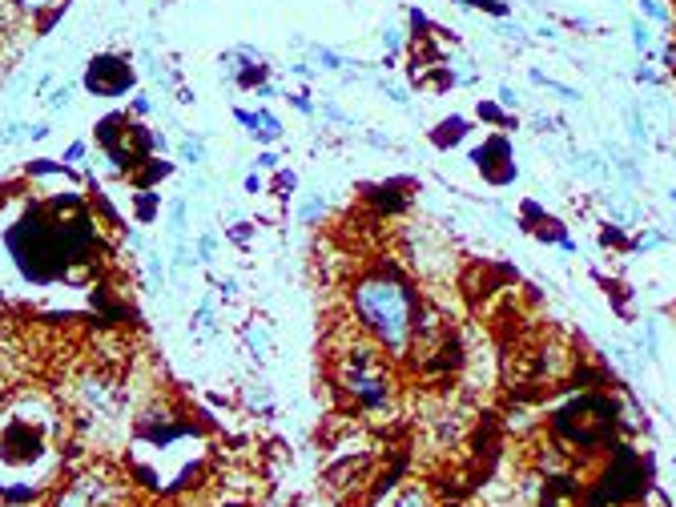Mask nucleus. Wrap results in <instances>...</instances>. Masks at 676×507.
<instances>
[{
    "label": "nucleus",
    "instance_id": "obj_1",
    "mask_svg": "<svg viewBox=\"0 0 676 507\" xmlns=\"http://www.w3.org/2000/svg\"><path fill=\"white\" fill-rule=\"evenodd\" d=\"M32 394L0 410V499L32 503L45 491V479L56 467V407L45 402L40 415H29Z\"/></svg>",
    "mask_w": 676,
    "mask_h": 507
},
{
    "label": "nucleus",
    "instance_id": "obj_2",
    "mask_svg": "<svg viewBox=\"0 0 676 507\" xmlns=\"http://www.w3.org/2000/svg\"><path fill=\"white\" fill-rule=\"evenodd\" d=\"M418 290L394 270L391 262L383 270H370L354 278L351 286V314L354 330L367 334L386 359H410V338L418 322Z\"/></svg>",
    "mask_w": 676,
    "mask_h": 507
},
{
    "label": "nucleus",
    "instance_id": "obj_3",
    "mask_svg": "<svg viewBox=\"0 0 676 507\" xmlns=\"http://www.w3.org/2000/svg\"><path fill=\"white\" fill-rule=\"evenodd\" d=\"M330 383L342 394V402L359 415H378L394 399V367L367 334H354L338 351H330Z\"/></svg>",
    "mask_w": 676,
    "mask_h": 507
},
{
    "label": "nucleus",
    "instance_id": "obj_4",
    "mask_svg": "<svg viewBox=\"0 0 676 507\" xmlns=\"http://www.w3.org/2000/svg\"><path fill=\"white\" fill-rule=\"evenodd\" d=\"M555 431L568 443L584 451L608 447L612 431H616V402L604 399V394H584V399H571L568 407L555 415Z\"/></svg>",
    "mask_w": 676,
    "mask_h": 507
},
{
    "label": "nucleus",
    "instance_id": "obj_5",
    "mask_svg": "<svg viewBox=\"0 0 676 507\" xmlns=\"http://www.w3.org/2000/svg\"><path fill=\"white\" fill-rule=\"evenodd\" d=\"M85 89L93 97H117L133 89V69L121 56H97L85 72Z\"/></svg>",
    "mask_w": 676,
    "mask_h": 507
},
{
    "label": "nucleus",
    "instance_id": "obj_6",
    "mask_svg": "<svg viewBox=\"0 0 676 507\" xmlns=\"http://www.w3.org/2000/svg\"><path fill=\"white\" fill-rule=\"evenodd\" d=\"M322 217H326V198H322V193H306V198L298 201V222H302V225H318Z\"/></svg>",
    "mask_w": 676,
    "mask_h": 507
},
{
    "label": "nucleus",
    "instance_id": "obj_7",
    "mask_svg": "<svg viewBox=\"0 0 676 507\" xmlns=\"http://www.w3.org/2000/svg\"><path fill=\"white\" fill-rule=\"evenodd\" d=\"M391 507H431V495H427V487H418V483H410V487H402L399 495H394Z\"/></svg>",
    "mask_w": 676,
    "mask_h": 507
},
{
    "label": "nucleus",
    "instance_id": "obj_8",
    "mask_svg": "<svg viewBox=\"0 0 676 507\" xmlns=\"http://www.w3.org/2000/svg\"><path fill=\"white\" fill-rule=\"evenodd\" d=\"M254 137H258V141H278V137H282V121L278 117H274V113H258V125H254Z\"/></svg>",
    "mask_w": 676,
    "mask_h": 507
},
{
    "label": "nucleus",
    "instance_id": "obj_9",
    "mask_svg": "<svg viewBox=\"0 0 676 507\" xmlns=\"http://www.w3.org/2000/svg\"><path fill=\"white\" fill-rule=\"evenodd\" d=\"M133 209H137V222H145V225H149V222H153V217H157V193H153V190L137 193Z\"/></svg>",
    "mask_w": 676,
    "mask_h": 507
},
{
    "label": "nucleus",
    "instance_id": "obj_10",
    "mask_svg": "<svg viewBox=\"0 0 676 507\" xmlns=\"http://www.w3.org/2000/svg\"><path fill=\"white\" fill-rule=\"evenodd\" d=\"M443 125H447V129H435V133H431L435 145H451V141H455V137L467 129V121H463V117H451V121H443Z\"/></svg>",
    "mask_w": 676,
    "mask_h": 507
},
{
    "label": "nucleus",
    "instance_id": "obj_11",
    "mask_svg": "<svg viewBox=\"0 0 676 507\" xmlns=\"http://www.w3.org/2000/svg\"><path fill=\"white\" fill-rule=\"evenodd\" d=\"M640 4V13L648 16V21H656V24H672V13L664 8V0H636Z\"/></svg>",
    "mask_w": 676,
    "mask_h": 507
},
{
    "label": "nucleus",
    "instance_id": "obj_12",
    "mask_svg": "<svg viewBox=\"0 0 676 507\" xmlns=\"http://www.w3.org/2000/svg\"><path fill=\"white\" fill-rule=\"evenodd\" d=\"M214 254H217V238L214 233H198V241H193V258H198V262H214Z\"/></svg>",
    "mask_w": 676,
    "mask_h": 507
},
{
    "label": "nucleus",
    "instance_id": "obj_13",
    "mask_svg": "<svg viewBox=\"0 0 676 507\" xmlns=\"http://www.w3.org/2000/svg\"><path fill=\"white\" fill-rule=\"evenodd\" d=\"M201 157H206V145H201V137H185V141H182V161H185V165H198Z\"/></svg>",
    "mask_w": 676,
    "mask_h": 507
},
{
    "label": "nucleus",
    "instance_id": "obj_14",
    "mask_svg": "<svg viewBox=\"0 0 676 507\" xmlns=\"http://www.w3.org/2000/svg\"><path fill=\"white\" fill-rule=\"evenodd\" d=\"M169 233L182 241V233H185V198H177L173 209H169Z\"/></svg>",
    "mask_w": 676,
    "mask_h": 507
},
{
    "label": "nucleus",
    "instance_id": "obj_15",
    "mask_svg": "<svg viewBox=\"0 0 676 507\" xmlns=\"http://www.w3.org/2000/svg\"><path fill=\"white\" fill-rule=\"evenodd\" d=\"M53 4H61V0H13V8L16 13H24V16H40V13H48Z\"/></svg>",
    "mask_w": 676,
    "mask_h": 507
},
{
    "label": "nucleus",
    "instance_id": "obj_16",
    "mask_svg": "<svg viewBox=\"0 0 676 507\" xmlns=\"http://www.w3.org/2000/svg\"><path fill=\"white\" fill-rule=\"evenodd\" d=\"M314 56H322V69H351V61H346V56L330 53V48H322V45H314Z\"/></svg>",
    "mask_w": 676,
    "mask_h": 507
},
{
    "label": "nucleus",
    "instance_id": "obj_17",
    "mask_svg": "<svg viewBox=\"0 0 676 507\" xmlns=\"http://www.w3.org/2000/svg\"><path fill=\"white\" fill-rule=\"evenodd\" d=\"M45 101H48V109H53V113L69 109V101H72V85H61L53 97H45Z\"/></svg>",
    "mask_w": 676,
    "mask_h": 507
},
{
    "label": "nucleus",
    "instance_id": "obj_18",
    "mask_svg": "<svg viewBox=\"0 0 676 507\" xmlns=\"http://www.w3.org/2000/svg\"><path fill=\"white\" fill-rule=\"evenodd\" d=\"M402 40H407V37H402V29H399V24H386V29H383V45L391 48V53H399V48H402Z\"/></svg>",
    "mask_w": 676,
    "mask_h": 507
},
{
    "label": "nucleus",
    "instance_id": "obj_19",
    "mask_svg": "<svg viewBox=\"0 0 676 507\" xmlns=\"http://www.w3.org/2000/svg\"><path fill=\"white\" fill-rule=\"evenodd\" d=\"M632 45L640 48V53L652 45V32H648V24H644V21H632Z\"/></svg>",
    "mask_w": 676,
    "mask_h": 507
},
{
    "label": "nucleus",
    "instance_id": "obj_20",
    "mask_svg": "<svg viewBox=\"0 0 676 507\" xmlns=\"http://www.w3.org/2000/svg\"><path fill=\"white\" fill-rule=\"evenodd\" d=\"M193 326H198V330H214V302H209V298L198 306V322H193Z\"/></svg>",
    "mask_w": 676,
    "mask_h": 507
},
{
    "label": "nucleus",
    "instance_id": "obj_21",
    "mask_svg": "<svg viewBox=\"0 0 676 507\" xmlns=\"http://www.w3.org/2000/svg\"><path fill=\"white\" fill-rule=\"evenodd\" d=\"M249 238H254V225H249V222H233V225H230V241H238V246H246Z\"/></svg>",
    "mask_w": 676,
    "mask_h": 507
},
{
    "label": "nucleus",
    "instance_id": "obj_22",
    "mask_svg": "<svg viewBox=\"0 0 676 507\" xmlns=\"http://www.w3.org/2000/svg\"><path fill=\"white\" fill-rule=\"evenodd\" d=\"M495 32H499V37H507V40H515V45H523V40H528V32H520V24H511V21L495 24Z\"/></svg>",
    "mask_w": 676,
    "mask_h": 507
},
{
    "label": "nucleus",
    "instance_id": "obj_23",
    "mask_svg": "<svg viewBox=\"0 0 676 507\" xmlns=\"http://www.w3.org/2000/svg\"><path fill=\"white\" fill-rule=\"evenodd\" d=\"M145 266H149V290H157L161 286V258L153 254V249L145 254Z\"/></svg>",
    "mask_w": 676,
    "mask_h": 507
},
{
    "label": "nucleus",
    "instance_id": "obj_24",
    "mask_svg": "<svg viewBox=\"0 0 676 507\" xmlns=\"http://www.w3.org/2000/svg\"><path fill=\"white\" fill-rule=\"evenodd\" d=\"M246 338L254 342V354H266V346H270V338H266V330H262V326H249V330H246Z\"/></svg>",
    "mask_w": 676,
    "mask_h": 507
},
{
    "label": "nucleus",
    "instance_id": "obj_25",
    "mask_svg": "<svg viewBox=\"0 0 676 507\" xmlns=\"http://www.w3.org/2000/svg\"><path fill=\"white\" fill-rule=\"evenodd\" d=\"M24 137H29V129L21 125V121H16V125H8L4 133H0V145H13V141H24Z\"/></svg>",
    "mask_w": 676,
    "mask_h": 507
},
{
    "label": "nucleus",
    "instance_id": "obj_26",
    "mask_svg": "<svg viewBox=\"0 0 676 507\" xmlns=\"http://www.w3.org/2000/svg\"><path fill=\"white\" fill-rule=\"evenodd\" d=\"M85 153H89L85 141H72L69 149H64V161H69V165H77V161H85Z\"/></svg>",
    "mask_w": 676,
    "mask_h": 507
},
{
    "label": "nucleus",
    "instance_id": "obj_27",
    "mask_svg": "<svg viewBox=\"0 0 676 507\" xmlns=\"http://www.w3.org/2000/svg\"><path fill=\"white\" fill-rule=\"evenodd\" d=\"M455 4H475V8H487V13L503 16V0H455Z\"/></svg>",
    "mask_w": 676,
    "mask_h": 507
},
{
    "label": "nucleus",
    "instance_id": "obj_28",
    "mask_svg": "<svg viewBox=\"0 0 676 507\" xmlns=\"http://www.w3.org/2000/svg\"><path fill=\"white\" fill-rule=\"evenodd\" d=\"M274 185H278V193H290V190H294V173H290V169H282V173L274 177Z\"/></svg>",
    "mask_w": 676,
    "mask_h": 507
},
{
    "label": "nucleus",
    "instance_id": "obj_29",
    "mask_svg": "<svg viewBox=\"0 0 676 507\" xmlns=\"http://www.w3.org/2000/svg\"><path fill=\"white\" fill-rule=\"evenodd\" d=\"M133 113H137V117H149V113H153V101H149V97H133Z\"/></svg>",
    "mask_w": 676,
    "mask_h": 507
},
{
    "label": "nucleus",
    "instance_id": "obj_30",
    "mask_svg": "<svg viewBox=\"0 0 676 507\" xmlns=\"http://www.w3.org/2000/svg\"><path fill=\"white\" fill-rule=\"evenodd\" d=\"M499 101H503L507 109H515V105H520V97H515V89H507V85H503V89H499Z\"/></svg>",
    "mask_w": 676,
    "mask_h": 507
},
{
    "label": "nucleus",
    "instance_id": "obj_31",
    "mask_svg": "<svg viewBox=\"0 0 676 507\" xmlns=\"http://www.w3.org/2000/svg\"><path fill=\"white\" fill-rule=\"evenodd\" d=\"M386 97H391L394 105H410V97L402 93V89H394V85H386Z\"/></svg>",
    "mask_w": 676,
    "mask_h": 507
},
{
    "label": "nucleus",
    "instance_id": "obj_32",
    "mask_svg": "<svg viewBox=\"0 0 676 507\" xmlns=\"http://www.w3.org/2000/svg\"><path fill=\"white\" fill-rule=\"evenodd\" d=\"M479 117H487V121H503V113H499L495 105H479Z\"/></svg>",
    "mask_w": 676,
    "mask_h": 507
},
{
    "label": "nucleus",
    "instance_id": "obj_33",
    "mask_svg": "<svg viewBox=\"0 0 676 507\" xmlns=\"http://www.w3.org/2000/svg\"><path fill=\"white\" fill-rule=\"evenodd\" d=\"M45 137H48V125H32L29 129V141H45Z\"/></svg>",
    "mask_w": 676,
    "mask_h": 507
},
{
    "label": "nucleus",
    "instance_id": "obj_34",
    "mask_svg": "<svg viewBox=\"0 0 676 507\" xmlns=\"http://www.w3.org/2000/svg\"><path fill=\"white\" fill-rule=\"evenodd\" d=\"M246 193H262V177H258V173L246 177Z\"/></svg>",
    "mask_w": 676,
    "mask_h": 507
},
{
    "label": "nucleus",
    "instance_id": "obj_35",
    "mask_svg": "<svg viewBox=\"0 0 676 507\" xmlns=\"http://www.w3.org/2000/svg\"><path fill=\"white\" fill-rule=\"evenodd\" d=\"M258 165H262V169H274V165H278V157H274V153H270V149H266V153H262V157H258Z\"/></svg>",
    "mask_w": 676,
    "mask_h": 507
},
{
    "label": "nucleus",
    "instance_id": "obj_36",
    "mask_svg": "<svg viewBox=\"0 0 676 507\" xmlns=\"http://www.w3.org/2000/svg\"><path fill=\"white\" fill-rule=\"evenodd\" d=\"M294 105H298L302 113H314V101H310V97H294Z\"/></svg>",
    "mask_w": 676,
    "mask_h": 507
}]
</instances>
